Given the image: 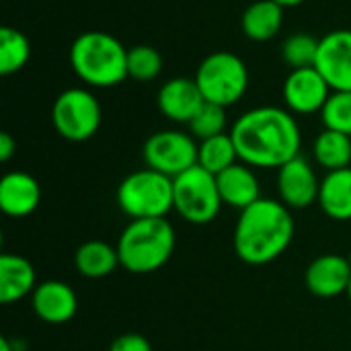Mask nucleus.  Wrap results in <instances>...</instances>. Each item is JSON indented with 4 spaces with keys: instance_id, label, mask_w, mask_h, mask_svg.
I'll list each match as a JSON object with an SVG mask.
<instances>
[{
    "instance_id": "obj_1",
    "label": "nucleus",
    "mask_w": 351,
    "mask_h": 351,
    "mask_svg": "<svg viewBox=\"0 0 351 351\" xmlns=\"http://www.w3.org/2000/svg\"><path fill=\"white\" fill-rule=\"evenodd\" d=\"M241 162L253 169H280L300 156V125L288 109L265 105L243 113L230 128Z\"/></svg>"
},
{
    "instance_id": "obj_2",
    "label": "nucleus",
    "mask_w": 351,
    "mask_h": 351,
    "mask_svg": "<svg viewBox=\"0 0 351 351\" xmlns=\"http://www.w3.org/2000/svg\"><path fill=\"white\" fill-rule=\"evenodd\" d=\"M290 208L278 199L261 197L241 212L234 226V253L247 265H267L286 253L294 239Z\"/></svg>"
},
{
    "instance_id": "obj_3",
    "label": "nucleus",
    "mask_w": 351,
    "mask_h": 351,
    "mask_svg": "<svg viewBox=\"0 0 351 351\" xmlns=\"http://www.w3.org/2000/svg\"><path fill=\"white\" fill-rule=\"evenodd\" d=\"M74 74L93 88H111L128 78V47L107 31H84L70 45Z\"/></svg>"
},
{
    "instance_id": "obj_4",
    "label": "nucleus",
    "mask_w": 351,
    "mask_h": 351,
    "mask_svg": "<svg viewBox=\"0 0 351 351\" xmlns=\"http://www.w3.org/2000/svg\"><path fill=\"white\" fill-rule=\"evenodd\" d=\"M175 251V228L167 218L132 220L119 241V263L130 274H154L169 263Z\"/></svg>"
},
{
    "instance_id": "obj_5",
    "label": "nucleus",
    "mask_w": 351,
    "mask_h": 351,
    "mask_svg": "<svg viewBox=\"0 0 351 351\" xmlns=\"http://www.w3.org/2000/svg\"><path fill=\"white\" fill-rule=\"evenodd\" d=\"M115 197L121 212L132 220L167 218V214L175 210L173 179L148 167L128 175L119 183Z\"/></svg>"
},
{
    "instance_id": "obj_6",
    "label": "nucleus",
    "mask_w": 351,
    "mask_h": 351,
    "mask_svg": "<svg viewBox=\"0 0 351 351\" xmlns=\"http://www.w3.org/2000/svg\"><path fill=\"white\" fill-rule=\"evenodd\" d=\"M193 78L204 99L220 107L239 103L249 88L247 64L232 51H214L206 56Z\"/></svg>"
},
{
    "instance_id": "obj_7",
    "label": "nucleus",
    "mask_w": 351,
    "mask_h": 351,
    "mask_svg": "<svg viewBox=\"0 0 351 351\" xmlns=\"http://www.w3.org/2000/svg\"><path fill=\"white\" fill-rule=\"evenodd\" d=\"M175 212L189 224L204 226L218 218L222 210V197L218 191L216 175L208 173L199 165L173 179Z\"/></svg>"
},
{
    "instance_id": "obj_8",
    "label": "nucleus",
    "mask_w": 351,
    "mask_h": 351,
    "mask_svg": "<svg viewBox=\"0 0 351 351\" xmlns=\"http://www.w3.org/2000/svg\"><path fill=\"white\" fill-rule=\"evenodd\" d=\"M103 111L99 99L82 86L62 90L51 107L56 132L68 142H86L101 128Z\"/></svg>"
},
{
    "instance_id": "obj_9",
    "label": "nucleus",
    "mask_w": 351,
    "mask_h": 351,
    "mask_svg": "<svg viewBox=\"0 0 351 351\" xmlns=\"http://www.w3.org/2000/svg\"><path fill=\"white\" fill-rule=\"evenodd\" d=\"M197 146L199 144L191 134L179 130H162L144 142L142 156L148 169L175 179L197 165Z\"/></svg>"
},
{
    "instance_id": "obj_10",
    "label": "nucleus",
    "mask_w": 351,
    "mask_h": 351,
    "mask_svg": "<svg viewBox=\"0 0 351 351\" xmlns=\"http://www.w3.org/2000/svg\"><path fill=\"white\" fill-rule=\"evenodd\" d=\"M331 93V86L315 66L290 70L282 86L286 109L294 115L321 113Z\"/></svg>"
},
{
    "instance_id": "obj_11",
    "label": "nucleus",
    "mask_w": 351,
    "mask_h": 351,
    "mask_svg": "<svg viewBox=\"0 0 351 351\" xmlns=\"http://www.w3.org/2000/svg\"><path fill=\"white\" fill-rule=\"evenodd\" d=\"M278 195L290 210H304L319 199L321 181L304 156H296L278 169Z\"/></svg>"
},
{
    "instance_id": "obj_12",
    "label": "nucleus",
    "mask_w": 351,
    "mask_h": 351,
    "mask_svg": "<svg viewBox=\"0 0 351 351\" xmlns=\"http://www.w3.org/2000/svg\"><path fill=\"white\" fill-rule=\"evenodd\" d=\"M315 68L331 90H351V29H335L321 37Z\"/></svg>"
},
{
    "instance_id": "obj_13",
    "label": "nucleus",
    "mask_w": 351,
    "mask_h": 351,
    "mask_svg": "<svg viewBox=\"0 0 351 351\" xmlns=\"http://www.w3.org/2000/svg\"><path fill=\"white\" fill-rule=\"evenodd\" d=\"M204 103L206 99L195 78H187V76H177L167 80L156 95L158 111L175 123H189L204 107Z\"/></svg>"
},
{
    "instance_id": "obj_14",
    "label": "nucleus",
    "mask_w": 351,
    "mask_h": 351,
    "mask_svg": "<svg viewBox=\"0 0 351 351\" xmlns=\"http://www.w3.org/2000/svg\"><path fill=\"white\" fill-rule=\"evenodd\" d=\"M351 280V263L343 255L327 253L317 257L304 274V284L311 294L319 298H335L348 292Z\"/></svg>"
},
{
    "instance_id": "obj_15",
    "label": "nucleus",
    "mask_w": 351,
    "mask_h": 351,
    "mask_svg": "<svg viewBox=\"0 0 351 351\" xmlns=\"http://www.w3.org/2000/svg\"><path fill=\"white\" fill-rule=\"evenodd\" d=\"M31 306L43 323L64 325L74 319L78 311V298L68 284L60 280H47L37 284L33 290Z\"/></svg>"
},
{
    "instance_id": "obj_16",
    "label": "nucleus",
    "mask_w": 351,
    "mask_h": 351,
    "mask_svg": "<svg viewBox=\"0 0 351 351\" xmlns=\"http://www.w3.org/2000/svg\"><path fill=\"white\" fill-rule=\"evenodd\" d=\"M41 187L37 179L25 171L6 173L0 179V210L10 218H25L37 210Z\"/></svg>"
},
{
    "instance_id": "obj_17",
    "label": "nucleus",
    "mask_w": 351,
    "mask_h": 351,
    "mask_svg": "<svg viewBox=\"0 0 351 351\" xmlns=\"http://www.w3.org/2000/svg\"><path fill=\"white\" fill-rule=\"evenodd\" d=\"M216 183L222 204L241 212L261 199V185L257 175L253 173V167L241 160L216 175Z\"/></svg>"
},
{
    "instance_id": "obj_18",
    "label": "nucleus",
    "mask_w": 351,
    "mask_h": 351,
    "mask_svg": "<svg viewBox=\"0 0 351 351\" xmlns=\"http://www.w3.org/2000/svg\"><path fill=\"white\" fill-rule=\"evenodd\" d=\"M37 288L35 267L29 259L21 255H2L0 257V302L14 304L25 296L33 294Z\"/></svg>"
},
{
    "instance_id": "obj_19",
    "label": "nucleus",
    "mask_w": 351,
    "mask_h": 351,
    "mask_svg": "<svg viewBox=\"0 0 351 351\" xmlns=\"http://www.w3.org/2000/svg\"><path fill=\"white\" fill-rule=\"evenodd\" d=\"M284 25V6L276 0H255L241 16V29L251 41L263 43L274 39Z\"/></svg>"
},
{
    "instance_id": "obj_20",
    "label": "nucleus",
    "mask_w": 351,
    "mask_h": 351,
    "mask_svg": "<svg viewBox=\"0 0 351 351\" xmlns=\"http://www.w3.org/2000/svg\"><path fill=\"white\" fill-rule=\"evenodd\" d=\"M317 204L333 220H351V167L329 171L321 179Z\"/></svg>"
},
{
    "instance_id": "obj_21",
    "label": "nucleus",
    "mask_w": 351,
    "mask_h": 351,
    "mask_svg": "<svg viewBox=\"0 0 351 351\" xmlns=\"http://www.w3.org/2000/svg\"><path fill=\"white\" fill-rule=\"evenodd\" d=\"M74 267L88 280L107 278L121 267L117 247H111L105 241H86L74 253Z\"/></svg>"
},
{
    "instance_id": "obj_22",
    "label": "nucleus",
    "mask_w": 351,
    "mask_h": 351,
    "mask_svg": "<svg viewBox=\"0 0 351 351\" xmlns=\"http://www.w3.org/2000/svg\"><path fill=\"white\" fill-rule=\"evenodd\" d=\"M313 156L319 167L327 169V173L348 169L351 167V136L323 130L313 144Z\"/></svg>"
},
{
    "instance_id": "obj_23",
    "label": "nucleus",
    "mask_w": 351,
    "mask_h": 351,
    "mask_svg": "<svg viewBox=\"0 0 351 351\" xmlns=\"http://www.w3.org/2000/svg\"><path fill=\"white\" fill-rule=\"evenodd\" d=\"M239 152L230 132L202 140L197 146V165L212 175H220L234 162H239Z\"/></svg>"
},
{
    "instance_id": "obj_24",
    "label": "nucleus",
    "mask_w": 351,
    "mask_h": 351,
    "mask_svg": "<svg viewBox=\"0 0 351 351\" xmlns=\"http://www.w3.org/2000/svg\"><path fill=\"white\" fill-rule=\"evenodd\" d=\"M29 58H31L29 37L14 27H2L0 29V74L10 76L23 70Z\"/></svg>"
},
{
    "instance_id": "obj_25",
    "label": "nucleus",
    "mask_w": 351,
    "mask_h": 351,
    "mask_svg": "<svg viewBox=\"0 0 351 351\" xmlns=\"http://www.w3.org/2000/svg\"><path fill=\"white\" fill-rule=\"evenodd\" d=\"M162 72V56L152 45H134L128 49V78L136 82H150Z\"/></svg>"
},
{
    "instance_id": "obj_26",
    "label": "nucleus",
    "mask_w": 351,
    "mask_h": 351,
    "mask_svg": "<svg viewBox=\"0 0 351 351\" xmlns=\"http://www.w3.org/2000/svg\"><path fill=\"white\" fill-rule=\"evenodd\" d=\"M319 41L317 37L308 33H292L282 43V58L290 66V70L298 68H313L317 64L319 53Z\"/></svg>"
},
{
    "instance_id": "obj_27",
    "label": "nucleus",
    "mask_w": 351,
    "mask_h": 351,
    "mask_svg": "<svg viewBox=\"0 0 351 351\" xmlns=\"http://www.w3.org/2000/svg\"><path fill=\"white\" fill-rule=\"evenodd\" d=\"M226 123H228L226 107H220V105L206 101L204 107L197 111V115L187 125H189V134L202 142V140L226 134Z\"/></svg>"
},
{
    "instance_id": "obj_28",
    "label": "nucleus",
    "mask_w": 351,
    "mask_h": 351,
    "mask_svg": "<svg viewBox=\"0 0 351 351\" xmlns=\"http://www.w3.org/2000/svg\"><path fill=\"white\" fill-rule=\"evenodd\" d=\"M325 130H335L351 136V90H333L321 109Z\"/></svg>"
},
{
    "instance_id": "obj_29",
    "label": "nucleus",
    "mask_w": 351,
    "mask_h": 351,
    "mask_svg": "<svg viewBox=\"0 0 351 351\" xmlns=\"http://www.w3.org/2000/svg\"><path fill=\"white\" fill-rule=\"evenodd\" d=\"M109 351H152V346L140 333H123L109 346Z\"/></svg>"
},
{
    "instance_id": "obj_30",
    "label": "nucleus",
    "mask_w": 351,
    "mask_h": 351,
    "mask_svg": "<svg viewBox=\"0 0 351 351\" xmlns=\"http://www.w3.org/2000/svg\"><path fill=\"white\" fill-rule=\"evenodd\" d=\"M14 152H16V142H14V138H12L10 134L2 132V134H0V160H2V162H8V160L14 156Z\"/></svg>"
},
{
    "instance_id": "obj_31",
    "label": "nucleus",
    "mask_w": 351,
    "mask_h": 351,
    "mask_svg": "<svg viewBox=\"0 0 351 351\" xmlns=\"http://www.w3.org/2000/svg\"><path fill=\"white\" fill-rule=\"evenodd\" d=\"M278 4H282L284 8H288V6H298V4H302L304 0H276Z\"/></svg>"
},
{
    "instance_id": "obj_32",
    "label": "nucleus",
    "mask_w": 351,
    "mask_h": 351,
    "mask_svg": "<svg viewBox=\"0 0 351 351\" xmlns=\"http://www.w3.org/2000/svg\"><path fill=\"white\" fill-rule=\"evenodd\" d=\"M0 351H14L6 337H0Z\"/></svg>"
},
{
    "instance_id": "obj_33",
    "label": "nucleus",
    "mask_w": 351,
    "mask_h": 351,
    "mask_svg": "<svg viewBox=\"0 0 351 351\" xmlns=\"http://www.w3.org/2000/svg\"><path fill=\"white\" fill-rule=\"evenodd\" d=\"M346 294H348V298H350V302H351V280H350V288H348V292H346Z\"/></svg>"
}]
</instances>
